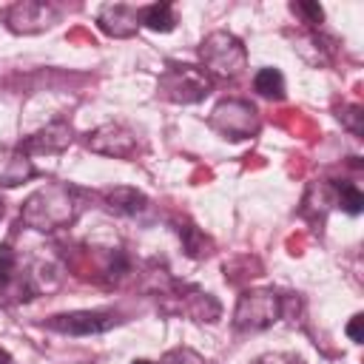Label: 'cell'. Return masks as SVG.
<instances>
[{
	"label": "cell",
	"instance_id": "1",
	"mask_svg": "<svg viewBox=\"0 0 364 364\" xmlns=\"http://www.w3.org/2000/svg\"><path fill=\"white\" fill-rule=\"evenodd\" d=\"M77 213V196L65 182H48L37 188L20 208V222L31 230L51 233L65 228Z\"/></svg>",
	"mask_w": 364,
	"mask_h": 364
},
{
	"label": "cell",
	"instance_id": "2",
	"mask_svg": "<svg viewBox=\"0 0 364 364\" xmlns=\"http://www.w3.org/2000/svg\"><path fill=\"white\" fill-rule=\"evenodd\" d=\"M199 60L205 65V74L210 77H239L247 65V51L242 40L230 31H210L199 46Z\"/></svg>",
	"mask_w": 364,
	"mask_h": 364
},
{
	"label": "cell",
	"instance_id": "3",
	"mask_svg": "<svg viewBox=\"0 0 364 364\" xmlns=\"http://www.w3.org/2000/svg\"><path fill=\"white\" fill-rule=\"evenodd\" d=\"M159 94L171 102L191 105L210 94V77L205 74V68L168 63V68L159 74Z\"/></svg>",
	"mask_w": 364,
	"mask_h": 364
},
{
	"label": "cell",
	"instance_id": "4",
	"mask_svg": "<svg viewBox=\"0 0 364 364\" xmlns=\"http://www.w3.org/2000/svg\"><path fill=\"white\" fill-rule=\"evenodd\" d=\"M282 316V299L267 290V287H256V290H245L236 301L233 310V327L236 330H264L270 324H276Z\"/></svg>",
	"mask_w": 364,
	"mask_h": 364
},
{
	"label": "cell",
	"instance_id": "5",
	"mask_svg": "<svg viewBox=\"0 0 364 364\" xmlns=\"http://www.w3.org/2000/svg\"><path fill=\"white\" fill-rule=\"evenodd\" d=\"M210 128L225 139H247L259 131V114L245 100H222L210 114Z\"/></svg>",
	"mask_w": 364,
	"mask_h": 364
},
{
	"label": "cell",
	"instance_id": "6",
	"mask_svg": "<svg viewBox=\"0 0 364 364\" xmlns=\"http://www.w3.org/2000/svg\"><path fill=\"white\" fill-rule=\"evenodd\" d=\"M119 324V318L111 310H74V313H60L46 321L48 330H57L63 336H97Z\"/></svg>",
	"mask_w": 364,
	"mask_h": 364
},
{
	"label": "cell",
	"instance_id": "7",
	"mask_svg": "<svg viewBox=\"0 0 364 364\" xmlns=\"http://www.w3.org/2000/svg\"><path fill=\"white\" fill-rule=\"evenodd\" d=\"M85 145L94 151V154H102V156H114V159H131L136 154V136L119 125V122H105L100 128H94L85 139Z\"/></svg>",
	"mask_w": 364,
	"mask_h": 364
},
{
	"label": "cell",
	"instance_id": "8",
	"mask_svg": "<svg viewBox=\"0 0 364 364\" xmlns=\"http://www.w3.org/2000/svg\"><path fill=\"white\" fill-rule=\"evenodd\" d=\"M57 17H60L57 6L43 3V0H23V3L9 6V11H6L9 28H11V31H20V34L43 31V28H48L51 23H57Z\"/></svg>",
	"mask_w": 364,
	"mask_h": 364
},
{
	"label": "cell",
	"instance_id": "9",
	"mask_svg": "<svg viewBox=\"0 0 364 364\" xmlns=\"http://www.w3.org/2000/svg\"><path fill=\"white\" fill-rule=\"evenodd\" d=\"M97 23L111 37H131L142 26V9H134L125 3H108L100 9Z\"/></svg>",
	"mask_w": 364,
	"mask_h": 364
},
{
	"label": "cell",
	"instance_id": "10",
	"mask_svg": "<svg viewBox=\"0 0 364 364\" xmlns=\"http://www.w3.org/2000/svg\"><path fill=\"white\" fill-rule=\"evenodd\" d=\"M68 145H71V128L65 122H51L46 128H40L37 134L26 136L23 145H20V151L26 156H31V154H60Z\"/></svg>",
	"mask_w": 364,
	"mask_h": 364
},
{
	"label": "cell",
	"instance_id": "11",
	"mask_svg": "<svg viewBox=\"0 0 364 364\" xmlns=\"http://www.w3.org/2000/svg\"><path fill=\"white\" fill-rule=\"evenodd\" d=\"M34 176V162L20 148H0V185L17 188Z\"/></svg>",
	"mask_w": 364,
	"mask_h": 364
},
{
	"label": "cell",
	"instance_id": "12",
	"mask_svg": "<svg viewBox=\"0 0 364 364\" xmlns=\"http://www.w3.org/2000/svg\"><path fill=\"white\" fill-rule=\"evenodd\" d=\"M105 202H108V208H111L114 213H119V216H136V213L145 210V205H148L145 193H139L136 188H128V185H119V188L105 191Z\"/></svg>",
	"mask_w": 364,
	"mask_h": 364
},
{
	"label": "cell",
	"instance_id": "13",
	"mask_svg": "<svg viewBox=\"0 0 364 364\" xmlns=\"http://www.w3.org/2000/svg\"><path fill=\"white\" fill-rule=\"evenodd\" d=\"M185 313L196 321H216L219 318V301L210 296V293H202V290H191V296H185Z\"/></svg>",
	"mask_w": 364,
	"mask_h": 364
},
{
	"label": "cell",
	"instance_id": "14",
	"mask_svg": "<svg viewBox=\"0 0 364 364\" xmlns=\"http://www.w3.org/2000/svg\"><path fill=\"white\" fill-rule=\"evenodd\" d=\"M142 26L151 28V31H173L176 26V14H173V6L171 3H154V6H145L142 9Z\"/></svg>",
	"mask_w": 364,
	"mask_h": 364
},
{
	"label": "cell",
	"instance_id": "15",
	"mask_svg": "<svg viewBox=\"0 0 364 364\" xmlns=\"http://www.w3.org/2000/svg\"><path fill=\"white\" fill-rule=\"evenodd\" d=\"M253 88L267 100H282L284 97V77L279 68H259L253 77Z\"/></svg>",
	"mask_w": 364,
	"mask_h": 364
},
{
	"label": "cell",
	"instance_id": "16",
	"mask_svg": "<svg viewBox=\"0 0 364 364\" xmlns=\"http://www.w3.org/2000/svg\"><path fill=\"white\" fill-rule=\"evenodd\" d=\"M333 191H336V202L341 205V210H347L350 216H355V213H361V205H364V196H361V191L353 185V182H333Z\"/></svg>",
	"mask_w": 364,
	"mask_h": 364
},
{
	"label": "cell",
	"instance_id": "17",
	"mask_svg": "<svg viewBox=\"0 0 364 364\" xmlns=\"http://www.w3.org/2000/svg\"><path fill=\"white\" fill-rule=\"evenodd\" d=\"M179 236L185 239V253L188 256H193V259H199V256H208L210 250V242H208V236L205 233H199L193 225H185V228H179Z\"/></svg>",
	"mask_w": 364,
	"mask_h": 364
},
{
	"label": "cell",
	"instance_id": "18",
	"mask_svg": "<svg viewBox=\"0 0 364 364\" xmlns=\"http://www.w3.org/2000/svg\"><path fill=\"white\" fill-rule=\"evenodd\" d=\"M17 273V253L9 245H0V287H9Z\"/></svg>",
	"mask_w": 364,
	"mask_h": 364
},
{
	"label": "cell",
	"instance_id": "19",
	"mask_svg": "<svg viewBox=\"0 0 364 364\" xmlns=\"http://www.w3.org/2000/svg\"><path fill=\"white\" fill-rule=\"evenodd\" d=\"M159 364H205V358L191 347H173V350H168L162 355Z\"/></svg>",
	"mask_w": 364,
	"mask_h": 364
},
{
	"label": "cell",
	"instance_id": "20",
	"mask_svg": "<svg viewBox=\"0 0 364 364\" xmlns=\"http://www.w3.org/2000/svg\"><path fill=\"white\" fill-rule=\"evenodd\" d=\"M361 119H364V114H361V108H358V105H347V108L341 111V122H344L355 136H361V134H364Z\"/></svg>",
	"mask_w": 364,
	"mask_h": 364
},
{
	"label": "cell",
	"instance_id": "21",
	"mask_svg": "<svg viewBox=\"0 0 364 364\" xmlns=\"http://www.w3.org/2000/svg\"><path fill=\"white\" fill-rule=\"evenodd\" d=\"M253 364H304V361L299 355H293V353H264Z\"/></svg>",
	"mask_w": 364,
	"mask_h": 364
},
{
	"label": "cell",
	"instance_id": "22",
	"mask_svg": "<svg viewBox=\"0 0 364 364\" xmlns=\"http://www.w3.org/2000/svg\"><path fill=\"white\" fill-rule=\"evenodd\" d=\"M293 11L307 14V23H321V17H324V11H321L318 3H293Z\"/></svg>",
	"mask_w": 364,
	"mask_h": 364
},
{
	"label": "cell",
	"instance_id": "23",
	"mask_svg": "<svg viewBox=\"0 0 364 364\" xmlns=\"http://www.w3.org/2000/svg\"><path fill=\"white\" fill-rule=\"evenodd\" d=\"M361 321H364L361 316H353V318H350V324H347V336H350L355 344H361V341H364V336H361Z\"/></svg>",
	"mask_w": 364,
	"mask_h": 364
},
{
	"label": "cell",
	"instance_id": "24",
	"mask_svg": "<svg viewBox=\"0 0 364 364\" xmlns=\"http://www.w3.org/2000/svg\"><path fill=\"white\" fill-rule=\"evenodd\" d=\"M0 364H11V358H9V353H6V350H0Z\"/></svg>",
	"mask_w": 364,
	"mask_h": 364
},
{
	"label": "cell",
	"instance_id": "25",
	"mask_svg": "<svg viewBox=\"0 0 364 364\" xmlns=\"http://www.w3.org/2000/svg\"><path fill=\"white\" fill-rule=\"evenodd\" d=\"M131 364H154V361H148V358H136V361H131Z\"/></svg>",
	"mask_w": 364,
	"mask_h": 364
},
{
	"label": "cell",
	"instance_id": "26",
	"mask_svg": "<svg viewBox=\"0 0 364 364\" xmlns=\"http://www.w3.org/2000/svg\"><path fill=\"white\" fill-rule=\"evenodd\" d=\"M3 213H6V205H3V199H0V219H3Z\"/></svg>",
	"mask_w": 364,
	"mask_h": 364
}]
</instances>
